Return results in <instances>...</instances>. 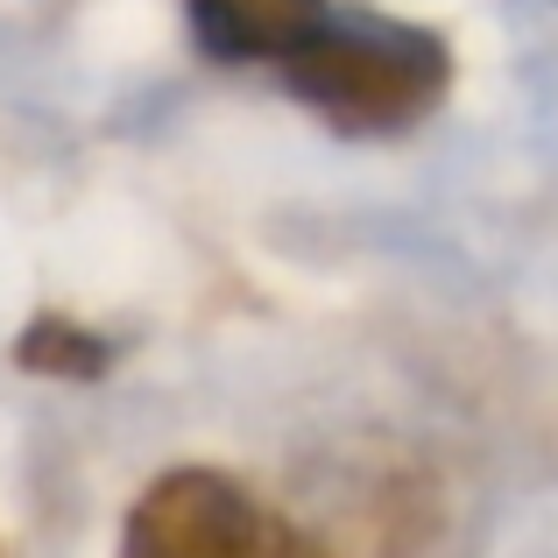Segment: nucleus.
<instances>
[{
  "instance_id": "f257e3e1",
  "label": "nucleus",
  "mask_w": 558,
  "mask_h": 558,
  "mask_svg": "<svg viewBox=\"0 0 558 558\" xmlns=\"http://www.w3.org/2000/svg\"><path fill=\"white\" fill-rule=\"evenodd\" d=\"M283 85L340 135H403L446 99L452 50L432 28L381 14H318L312 36L276 57Z\"/></svg>"
},
{
  "instance_id": "f03ea898",
  "label": "nucleus",
  "mask_w": 558,
  "mask_h": 558,
  "mask_svg": "<svg viewBox=\"0 0 558 558\" xmlns=\"http://www.w3.org/2000/svg\"><path fill=\"white\" fill-rule=\"evenodd\" d=\"M121 558H262V509L241 481L178 466L135 495Z\"/></svg>"
},
{
  "instance_id": "7ed1b4c3",
  "label": "nucleus",
  "mask_w": 558,
  "mask_h": 558,
  "mask_svg": "<svg viewBox=\"0 0 558 558\" xmlns=\"http://www.w3.org/2000/svg\"><path fill=\"white\" fill-rule=\"evenodd\" d=\"M191 36L219 64H276L290 43L312 36L326 0H184Z\"/></svg>"
},
{
  "instance_id": "20e7f679",
  "label": "nucleus",
  "mask_w": 558,
  "mask_h": 558,
  "mask_svg": "<svg viewBox=\"0 0 558 558\" xmlns=\"http://www.w3.org/2000/svg\"><path fill=\"white\" fill-rule=\"evenodd\" d=\"M14 361H22L28 375H50V381H93V375H107L113 347L99 340V332L71 326V318H36V326L14 340Z\"/></svg>"
}]
</instances>
